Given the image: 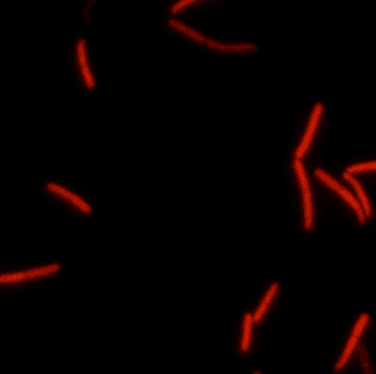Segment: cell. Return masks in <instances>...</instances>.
I'll list each match as a JSON object with an SVG mask.
<instances>
[{"label":"cell","mask_w":376,"mask_h":374,"mask_svg":"<svg viewBox=\"0 0 376 374\" xmlns=\"http://www.w3.org/2000/svg\"><path fill=\"white\" fill-rule=\"evenodd\" d=\"M193 2H196V0H180L178 3H175L172 7V13H177V12H180L183 7H187V5H190V3H193Z\"/></svg>","instance_id":"14"},{"label":"cell","mask_w":376,"mask_h":374,"mask_svg":"<svg viewBox=\"0 0 376 374\" xmlns=\"http://www.w3.org/2000/svg\"><path fill=\"white\" fill-rule=\"evenodd\" d=\"M61 269L59 265H49V267H43V268H36V269H30L28 273V279L31 278H40V276H46V274H53Z\"/></svg>","instance_id":"10"},{"label":"cell","mask_w":376,"mask_h":374,"mask_svg":"<svg viewBox=\"0 0 376 374\" xmlns=\"http://www.w3.org/2000/svg\"><path fill=\"white\" fill-rule=\"evenodd\" d=\"M343 178H347L350 183L353 185V188L357 190V195H358V198H360V201H362V210H363V213H365V216H370L372 214V208H370V203H368V198H367V195L363 193V190H362V186H360V183L352 177V173H348V172H345V175H343Z\"/></svg>","instance_id":"7"},{"label":"cell","mask_w":376,"mask_h":374,"mask_svg":"<svg viewBox=\"0 0 376 374\" xmlns=\"http://www.w3.org/2000/svg\"><path fill=\"white\" fill-rule=\"evenodd\" d=\"M276 289H278V284L276 283H273L270 286V289H269V293L265 294V298H264V301H262V304H260V307L257 309V314L254 316V322H259L260 319H262V316L265 314V311H267V307H269V304H270V301H271V298L275 296V293H276Z\"/></svg>","instance_id":"8"},{"label":"cell","mask_w":376,"mask_h":374,"mask_svg":"<svg viewBox=\"0 0 376 374\" xmlns=\"http://www.w3.org/2000/svg\"><path fill=\"white\" fill-rule=\"evenodd\" d=\"M321 113H322V105H321V103H318V105H316V108H314V111H313V116H311L309 124H308L306 134H304L303 141H301V146L298 147V152H296V157L298 159H301L304 154H306L308 147L311 144V141H313V136L316 133V128H318V123H319V119H321Z\"/></svg>","instance_id":"3"},{"label":"cell","mask_w":376,"mask_h":374,"mask_svg":"<svg viewBox=\"0 0 376 374\" xmlns=\"http://www.w3.org/2000/svg\"><path fill=\"white\" fill-rule=\"evenodd\" d=\"M370 170H376V162H368V163H360V165H352L347 170L348 173H358V172H370Z\"/></svg>","instance_id":"13"},{"label":"cell","mask_w":376,"mask_h":374,"mask_svg":"<svg viewBox=\"0 0 376 374\" xmlns=\"http://www.w3.org/2000/svg\"><path fill=\"white\" fill-rule=\"evenodd\" d=\"M46 188H48L49 191H51V193L57 195V196H62L64 200L70 201L75 208H79V210H80L82 213H90V211H92V208H90L89 205H87V203H85L84 200H82V198H79L77 195H74L72 191L62 188V186H59V185H56V183H48Z\"/></svg>","instance_id":"4"},{"label":"cell","mask_w":376,"mask_h":374,"mask_svg":"<svg viewBox=\"0 0 376 374\" xmlns=\"http://www.w3.org/2000/svg\"><path fill=\"white\" fill-rule=\"evenodd\" d=\"M28 279V273L21 271V273H10V274H0V283L7 284V283H16V281H25Z\"/></svg>","instance_id":"12"},{"label":"cell","mask_w":376,"mask_h":374,"mask_svg":"<svg viewBox=\"0 0 376 374\" xmlns=\"http://www.w3.org/2000/svg\"><path fill=\"white\" fill-rule=\"evenodd\" d=\"M170 25L173 26V28H177V30H180L182 33H185V35H188L192 40H195V41H200V43H206V40L201 35H198L196 31H193V30H190L188 26H185V25H182V23H178V21H175V20H170Z\"/></svg>","instance_id":"11"},{"label":"cell","mask_w":376,"mask_h":374,"mask_svg":"<svg viewBox=\"0 0 376 374\" xmlns=\"http://www.w3.org/2000/svg\"><path fill=\"white\" fill-rule=\"evenodd\" d=\"M316 175H318V177H319L321 180H322V181H324V183H325L327 186H330L332 190H335L337 193H339V195L343 198V200H345V201L348 203V205H350V206L353 208V210H355V211L358 213V217H360V221H365V217H367V216H365V213H363V210H362V206L358 205L355 198H353L350 193H348V191H347L345 188H342V186H340L339 183H337V181H334V180H332V178L329 177V175H327V173H324V172H322V170H316Z\"/></svg>","instance_id":"2"},{"label":"cell","mask_w":376,"mask_h":374,"mask_svg":"<svg viewBox=\"0 0 376 374\" xmlns=\"http://www.w3.org/2000/svg\"><path fill=\"white\" fill-rule=\"evenodd\" d=\"M252 322H254V317L252 316H245L244 317V335H242V351H247L249 350V345H250V332H252Z\"/></svg>","instance_id":"9"},{"label":"cell","mask_w":376,"mask_h":374,"mask_svg":"<svg viewBox=\"0 0 376 374\" xmlns=\"http://www.w3.org/2000/svg\"><path fill=\"white\" fill-rule=\"evenodd\" d=\"M77 56H79V64H80V69H82V75H84V80L89 89H94L95 87V82H94V77L90 74V69H89V64H87V56H85V43L84 41H79L77 45Z\"/></svg>","instance_id":"6"},{"label":"cell","mask_w":376,"mask_h":374,"mask_svg":"<svg viewBox=\"0 0 376 374\" xmlns=\"http://www.w3.org/2000/svg\"><path fill=\"white\" fill-rule=\"evenodd\" d=\"M294 168H296L298 178L301 181V188H303V196H304V217H306V227L311 229L313 225V203H311V190H309V183L306 178V173H304L303 163L299 162V159L294 162Z\"/></svg>","instance_id":"1"},{"label":"cell","mask_w":376,"mask_h":374,"mask_svg":"<svg viewBox=\"0 0 376 374\" xmlns=\"http://www.w3.org/2000/svg\"><path fill=\"white\" fill-rule=\"evenodd\" d=\"M367 322H368V316H362V317H360V321L357 322V325H355V330H353L352 338L348 340L347 348H345V351H343V356H342L340 361L337 363V366H335L337 371H339L340 368H343V365H345V363L348 361V358H350L352 351H353V348H355V345H357L358 338H360V333L363 332V328H365V325H367Z\"/></svg>","instance_id":"5"}]
</instances>
